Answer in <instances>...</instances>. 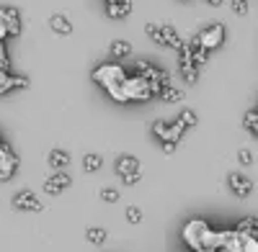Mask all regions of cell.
<instances>
[{
    "label": "cell",
    "mask_w": 258,
    "mask_h": 252,
    "mask_svg": "<svg viewBox=\"0 0 258 252\" xmlns=\"http://www.w3.org/2000/svg\"><path fill=\"white\" fill-rule=\"evenodd\" d=\"M93 80L109 90V95H111L114 100L126 103V95H124L126 72H124L119 65H101V67H96V70H93Z\"/></svg>",
    "instance_id": "6da1fadb"
},
{
    "label": "cell",
    "mask_w": 258,
    "mask_h": 252,
    "mask_svg": "<svg viewBox=\"0 0 258 252\" xmlns=\"http://www.w3.org/2000/svg\"><path fill=\"white\" fill-rule=\"evenodd\" d=\"M207 232H209V224L207 221H202V219H191L186 226H183V239H186V244L191 247V249H204V237H207Z\"/></svg>",
    "instance_id": "7a4b0ae2"
},
{
    "label": "cell",
    "mask_w": 258,
    "mask_h": 252,
    "mask_svg": "<svg viewBox=\"0 0 258 252\" xmlns=\"http://www.w3.org/2000/svg\"><path fill=\"white\" fill-rule=\"evenodd\" d=\"M124 95H126V100H150L153 98V85H150V80H145L142 75L126 77Z\"/></svg>",
    "instance_id": "3957f363"
},
{
    "label": "cell",
    "mask_w": 258,
    "mask_h": 252,
    "mask_svg": "<svg viewBox=\"0 0 258 252\" xmlns=\"http://www.w3.org/2000/svg\"><path fill=\"white\" fill-rule=\"evenodd\" d=\"M183 132H186V126H183L181 121H173V123L155 121V123H153V134H155L160 142H176V144H178V139L183 137Z\"/></svg>",
    "instance_id": "277c9868"
},
{
    "label": "cell",
    "mask_w": 258,
    "mask_h": 252,
    "mask_svg": "<svg viewBox=\"0 0 258 252\" xmlns=\"http://www.w3.org/2000/svg\"><path fill=\"white\" fill-rule=\"evenodd\" d=\"M116 173H119V178H121L126 185L140 183V178H142L140 160H137V157H121V160L116 162Z\"/></svg>",
    "instance_id": "5b68a950"
},
{
    "label": "cell",
    "mask_w": 258,
    "mask_h": 252,
    "mask_svg": "<svg viewBox=\"0 0 258 252\" xmlns=\"http://www.w3.org/2000/svg\"><path fill=\"white\" fill-rule=\"evenodd\" d=\"M197 39H199L202 47H207V49L212 52V49L222 47V41H225V26H222V24H212V26H207L204 31H199Z\"/></svg>",
    "instance_id": "8992f818"
},
{
    "label": "cell",
    "mask_w": 258,
    "mask_h": 252,
    "mask_svg": "<svg viewBox=\"0 0 258 252\" xmlns=\"http://www.w3.org/2000/svg\"><path fill=\"white\" fill-rule=\"evenodd\" d=\"M13 206L18 208V211H44V206H41V201L29 193V191H21L13 196Z\"/></svg>",
    "instance_id": "52a82bcc"
},
{
    "label": "cell",
    "mask_w": 258,
    "mask_h": 252,
    "mask_svg": "<svg viewBox=\"0 0 258 252\" xmlns=\"http://www.w3.org/2000/svg\"><path fill=\"white\" fill-rule=\"evenodd\" d=\"M16 170H18V157H16V152L8 150V152L0 155V183L11 180V178L16 175Z\"/></svg>",
    "instance_id": "ba28073f"
},
{
    "label": "cell",
    "mask_w": 258,
    "mask_h": 252,
    "mask_svg": "<svg viewBox=\"0 0 258 252\" xmlns=\"http://www.w3.org/2000/svg\"><path fill=\"white\" fill-rule=\"evenodd\" d=\"M227 180H230L232 193L238 196V198H245V196H250V193H253V183H250L245 175H240V173H232Z\"/></svg>",
    "instance_id": "9c48e42d"
},
{
    "label": "cell",
    "mask_w": 258,
    "mask_h": 252,
    "mask_svg": "<svg viewBox=\"0 0 258 252\" xmlns=\"http://www.w3.org/2000/svg\"><path fill=\"white\" fill-rule=\"evenodd\" d=\"M68 185H70V175H64L62 170H57V173L44 183V191H47L49 196H57V193H62Z\"/></svg>",
    "instance_id": "30bf717a"
},
{
    "label": "cell",
    "mask_w": 258,
    "mask_h": 252,
    "mask_svg": "<svg viewBox=\"0 0 258 252\" xmlns=\"http://www.w3.org/2000/svg\"><path fill=\"white\" fill-rule=\"evenodd\" d=\"M160 44L173 47V49H181V47H183V41H181V36H178V31H176L173 26L160 24Z\"/></svg>",
    "instance_id": "8fae6325"
},
{
    "label": "cell",
    "mask_w": 258,
    "mask_h": 252,
    "mask_svg": "<svg viewBox=\"0 0 258 252\" xmlns=\"http://www.w3.org/2000/svg\"><path fill=\"white\" fill-rule=\"evenodd\" d=\"M0 18L6 21L11 36H18V34H21V16H18L16 8H0Z\"/></svg>",
    "instance_id": "7c38bea8"
},
{
    "label": "cell",
    "mask_w": 258,
    "mask_h": 252,
    "mask_svg": "<svg viewBox=\"0 0 258 252\" xmlns=\"http://www.w3.org/2000/svg\"><path fill=\"white\" fill-rule=\"evenodd\" d=\"M106 13H109V18H124L132 13V3L129 0H111L109 6H106Z\"/></svg>",
    "instance_id": "4fadbf2b"
},
{
    "label": "cell",
    "mask_w": 258,
    "mask_h": 252,
    "mask_svg": "<svg viewBox=\"0 0 258 252\" xmlns=\"http://www.w3.org/2000/svg\"><path fill=\"white\" fill-rule=\"evenodd\" d=\"M188 47H191V59H194V65H197V67H199V65H204V62L209 59V49L199 44V39H197V36H194V39L188 41Z\"/></svg>",
    "instance_id": "5bb4252c"
},
{
    "label": "cell",
    "mask_w": 258,
    "mask_h": 252,
    "mask_svg": "<svg viewBox=\"0 0 258 252\" xmlns=\"http://www.w3.org/2000/svg\"><path fill=\"white\" fill-rule=\"evenodd\" d=\"M178 70H181V77L188 82V85H194V82L199 80V67L194 65V62H188V59H181L178 62Z\"/></svg>",
    "instance_id": "9a60e30c"
},
{
    "label": "cell",
    "mask_w": 258,
    "mask_h": 252,
    "mask_svg": "<svg viewBox=\"0 0 258 252\" xmlns=\"http://www.w3.org/2000/svg\"><path fill=\"white\" fill-rule=\"evenodd\" d=\"M49 26H52V31L54 34H62V36H68V34H73V24L64 16H52L49 18Z\"/></svg>",
    "instance_id": "2e32d148"
},
{
    "label": "cell",
    "mask_w": 258,
    "mask_h": 252,
    "mask_svg": "<svg viewBox=\"0 0 258 252\" xmlns=\"http://www.w3.org/2000/svg\"><path fill=\"white\" fill-rule=\"evenodd\" d=\"M49 165L54 167V170H62V167L70 165V155L62 152V150H52V152H49Z\"/></svg>",
    "instance_id": "e0dca14e"
},
{
    "label": "cell",
    "mask_w": 258,
    "mask_h": 252,
    "mask_svg": "<svg viewBox=\"0 0 258 252\" xmlns=\"http://www.w3.org/2000/svg\"><path fill=\"white\" fill-rule=\"evenodd\" d=\"M16 88V75H11L8 70H0V95H6Z\"/></svg>",
    "instance_id": "ac0fdd59"
},
{
    "label": "cell",
    "mask_w": 258,
    "mask_h": 252,
    "mask_svg": "<svg viewBox=\"0 0 258 252\" xmlns=\"http://www.w3.org/2000/svg\"><path fill=\"white\" fill-rule=\"evenodd\" d=\"M160 98L168 100V103H176V100H183V90H178L176 85H170V82H168V85L160 90Z\"/></svg>",
    "instance_id": "d6986e66"
},
{
    "label": "cell",
    "mask_w": 258,
    "mask_h": 252,
    "mask_svg": "<svg viewBox=\"0 0 258 252\" xmlns=\"http://www.w3.org/2000/svg\"><path fill=\"white\" fill-rule=\"evenodd\" d=\"M85 237H88V242H91V244L101 247V244L106 242V237H109V234H106V229H101V226H91V229H88V234H85Z\"/></svg>",
    "instance_id": "ffe728a7"
},
{
    "label": "cell",
    "mask_w": 258,
    "mask_h": 252,
    "mask_svg": "<svg viewBox=\"0 0 258 252\" xmlns=\"http://www.w3.org/2000/svg\"><path fill=\"white\" fill-rule=\"evenodd\" d=\"M129 52H132V44H129V41H124V39H116L114 44H111V54H114V57H126Z\"/></svg>",
    "instance_id": "44dd1931"
},
{
    "label": "cell",
    "mask_w": 258,
    "mask_h": 252,
    "mask_svg": "<svg viewBox=\"0 0 258 252\" xmlns=\"http://www.w3.org/2000/svg\"><path fill=\"white\" fill-rule=\"evenodd\" d=\"M101 165H103V160H101L98 155H85V157H83V167H85L88 173H96Z\"/></svg>",
    "instance_id": "7402d4cb"
},
{
    "label": "cell",
    "mask_w": 258,
    "mask_h": 252,
    "mask_svg": "<svg viewBox=\"0 0 258 252\" xmlns=\"http://www.w3.org/2000/svg\"><path fill=\"white\" fill-rule=\"evenodd\" d=\"M245 126L258 137V111H248L245 113Z\"/></svg>",
    "instance_id": "603a6c76"
},
{
    "label": "cell",
    "mask_w": 258,
    "mask_h": 252,
    "mask_svg": "<svg viewBox=\"0 0 258 252\" xmlns=\"http://www.w3.org/2000/svg\"><path fill=\"white\" fill-rule=\"evenodd\" d=\"M243 252H258V237L243 234Z\"/></svg>",
    "instance_id": "cb8c5ba5"
},
{
    "label": "cell",
    "mask_w": 258,
    "mask_h": 252,
    "mask_svg": "<svg viewBox=\"0 0 258 252\" xmlns=\"http://www.w3.org/2000/svg\"><path fill=\"white\" fill-rule=\"evenodd\" d=\"M126 219H129V224H140L142 221V211H140L137 206H129L126 208Z\"/></svg>",
    "instance_id": "d4e9b609"
},
{
    "label": "cell",
    "mask_w": 258,
    "mask_h": 252,
    "mask_svg": "<svg viewBox=\"0 0 258 252\" xmlns=\"http://www.w3.org/2000/svg\"><path fill=\"white\" fill-rule=\"evenodd\" d=\"M178 121L186 126V129H188V126H197V113H194V111H183V113L178 116Z\"/></svg>",
    "instance_id": "484cf974"
},
{
    "label": "cell",
    "mask_w": 258,
    "mask_h": 252,
    "mask_svg": "<svg viewBox=\"0 0 258 252\" xmlns=\"http://www.w3.org/2000/svg\"><path fill=\"white\" fill-rule=\"evenodd\" d=\"M101 201H106V203L119 201V191H114V188H103V191H101Z\"/></svg>",
    "instance_id": "4316f807"
},
{
    "label": "cell",
    "mask_w": 258,
    "mask_h": 252,
    "mask_svg": "<svg viewBox=\"0 0 258 252\" xmlns=\"http://www.w3.org/2000/svg\"><path fill=\"white\" fill-rule=\"evenodd\" d=\"M232 13L245 16L248 13V0H232Z\"/></svg>",
    "instance_id": "83f0119b"
},
{
    "label": "cell",
    "mask_w": 258,
    "mask_h": 252,
    "mask_svg": "<svg viewBox=\"0 0 258 252\" xmlns=\"http://www.w3.org/2000/svg\"><path fill=\"white\" fill-rule=\"evenodd\" d=\"M8 67H11V59H8L6 44H0V70H8Z\"/></svg>",
    "instance_id": "f1b7e54d"
},
{
    "label": "cell",
    "mask_w": 258,
    "mask_h": 252,
    "mask_svg": "<svg viewBox=\"0 0 258 252\" xmlns=\"http://www.w3.org/2000/svg\"><path fill=\"white\" fill-rule=\"evenodd\" d=\"M238 160H240L243 165H250V162H253V155H250L248 150H240V152H238Z\"/></svg>",
    "instance_id": "f546056e"
},
{
    "label": "cell",
    "mask_w": 258,
    "mask_h": 252,
    "mask_svg": "<svg viewBox=\"0 0 258 252\" xmlns=\"http://www.w3.org/2000/svg\"><path fill=\"white\" fill-rule=\"evenodd\" d=\"M163 152L165 155H173L176 152V142H163Z\"/></svg>",
    "instance_id": "4dcf8cb0"
},
{
    "label": "cell",
    "mask_w": 258,
    "mask_h": 252,
    "mask_svg": "<svg viewBox=\"0 0 258 252\" xmlns=\"http://www.w3.org/2000/svg\"><path fill=\"white\" fill-rule=\"evenodd\" d=\"M204 3H209V6H222V0H204Z\"/></svg>",
    "instance_id": "1f68e13d"
},
{
    "label": "cell",
    "mask_w": 258,
    "mask_h": 252,
    "mask_svg": "<svg viewBox=\"0 0 258 252\" xmlns=\"http://www.w3.org/2000/svg\"><path fill=\"white\" fill-rule=\"evenodd\" d=\"M181 3H188V0H181Z\"/></svg>",
    "instance_id": "d6a6232c"
},
{
    "label": "cell",
    "mask_w": 258,
    "mask_h": 252,
    "mask_svg": "<svg viewBox=\"0 0 258 252\" xmlns=\"http://www.w3.org/2000/svg\"><path fill=\"white\" fill-rule=\"evenodd\" d=\"M106 3H111V0H106Z\"/></svg>",
    "instance_id": "836d02e7"
},
{
    "label": "cell",
    "mask_w": 258,
    "mask_h": 252,
    "mask_svg": "<svg viewBox=\"0 0 258 252\" xmlns=\"http://www.w3.org/2000/svg\"><path fill=\"white\" fill-rule=\"evenodd\" d=\"M0 144H3V139H0Z\"/></svg>",
    "instance_id": "e575fe53"
}]
</instances>
